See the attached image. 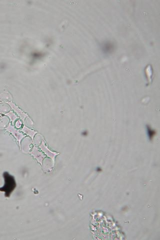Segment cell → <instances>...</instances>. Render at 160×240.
Instances as JSON below:
<instances>
[{
    "label": "cell",
    "mask_w": 160,
    "mask_h": 240,
    "mask_svg": "<svg viewBox=\"0 0 160 240\" xmlns=\"http://www.w3.org/2000/svg\"><path fill=\"white\" fill-rule=\"evenodd\" d=\"M102 48H103V51L105 53H110L113 51L114 46L112 43L107 42V43H105L103 45Z\"/></svg>",
    "instance_id": "3957f363"
},
{
    "label": "cell",
    "mask_w": 160,
    "mask_h": 240,
    "mask_svg": "<svg viewBox=\"0 0 160 240\" xmlns=\"http://www.w3.org/2000/svg\"><path fill=\"white\" fill-rule=\"evenodd\" d=\"M22 131L25 133L27 134L28 136L32 138V139L34 140V137L35 135H36L37 134V132L36 131H33L32 130L30 129L29 128L24 127Z\"/></svg>",
    "instance_id": "277c9868"
},
{
    "label": "cell",
    "mask_w": 160,
    "mask_h": 240,
    "mask_svg": "<svg viewBox=\"0 0 160 240\" xmlns=\"http://www.w3.org/2000/svg\"><path fill=\"white\" fill-rule=\"evenodd\" d=\"M30 154L35 159L37 160L38 162L42 166L43 165L42 163H43V160L45 158V156L43 155V154L41 152H39L37 148H36L35 146L33 147V150Z\"/></svg>",
    "instance_id": "7a4b0ae2"
},
{
    "label": "cell",
    "mask_w": 160,
    "mask_h": 240,
    "mask_svg": "<svg viewBox=\"0 0 160 240\" xmlns=\"http://www.w3.org/2000/svg\"><path fill=\"white\" fill-rule=\"evenodd\" d=\"M39 147H40V149H41L42 151L44 152V153L48 157H49L50 158H51L52 160H53V164H54L55 158L56 155L59 154V153H55V152H52L51 151H50V150L46 146V145H45V144L44 141H42L41 145H40Z\"/></svg>",
    "instance_id": "6da1fadb"
}]
</instances>
